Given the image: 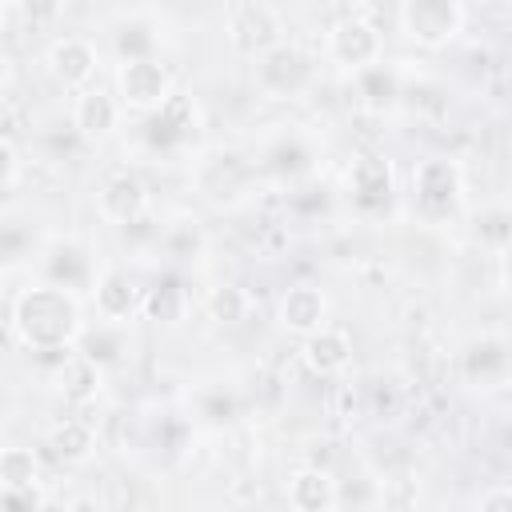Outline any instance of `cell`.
<instances>
[{"instance_id":"6da1fadb","label":"cell","mask_w":512,"mask_h":512,"mask_svg":"<svg viewBox=\"0 0 512 512\" xmlns=\"http://www.w3.org/2000/svg\"><path fill=\"white\" fill-rule=\"evenodd\" d=\"M12 332L32 352H68V340L80 332L76 300L52 284L28 288L12 304Z\"/></svg>"},{"instance_id":"7a4b0ae2","label":"cell","mask_w":512,"mask_h":512,"mask_svg":"<svg viewBox=\"0 0 512 512\" xmlns=\"http://www.w3.org/2000/svg\"><path fill=\"white\" fill-rule=\"evenodd\" d=\"M400 28L420 48H440L464 28V4L456 0H408L400 4Z\"/></svg>"},{"instance_id":"3957f363","label":"cell","mask_w":512,"mask_h":512,"mask_svg":"<svg viewBox=\"0 0 512 512\" xmlns=\"http://www.w3.org/2000/svg\"><path fill=\"white\" fill-rule=\"evenodd\" d=\"M120 104L136 112H160L172 100V76L160 60H128L116 72Z\"/></svg>"},{"instance_id":"277c9868","label":"cell","mask_w":512,"mask_h":512,"mask_svg":"<svg viewBox=\"0 0 512 512\" xmlns=\"http://www.w3.org/2000/svg\"><path fill=\"white\" fill-rule=\"evenodd\" d=\"M328 48H332V56H336L344 68L364 72V68L380 64V56H384V36H380V28H376L372 20H364L360 12H352V16H344V20L332 24Z\"/></svg>"},{"instance_id":"5b68a950","label":"cell","mask_w":512,"mask_h":512,"mask_svg":"<svg viewBox=\"0 0 512 512\" xmlns=\"http://www.w3.org/2000/svg\"><path fill=\"white\" fill-rule=\"evenodd\" d=\"M228 40L240 52H272L280 48V16L272 4H236L228 12Z\"/></svg>"},{"instance_id":"8992f818","label":"cell","mask_w":512,"mask_h":512,"mask_svg":"<svg viewBox=\"0 0 512 512\" xmlns=\"http://www.w3.org/2000/svg\"><path fill=\"white\" fill-rule=\"evenodd\" d=\"M96 64H100V52L92 40L84 36H56L48 44V72L64 84V88H88V80L96 76Z\"/></svg>"},{"instance_id":"52a82bcc","label":"cell","mask_w":512,"mask_h":512,"mask_svg":"<svg viewBox=\"0 0 512 512\" xmlns=\"http://www.w3.org/2000/svg\"><path fill=\"white\" fill-rule=\"evenodd\" d=\"M256 84L268 96H276V100L280 96H296L308 84V60H304V52L292 48V44H280V48L264 52L260 64H256Z\"/></svg>"},{"instance_id":"ba28073f","label":"cell","mask_w":512,"mask_h":512,"mask_svg":"<svg viewBox=\"0 0 512 512\" xmlns=\"http://www.w3.org/2000/svg\"><path fill=\"white\" fill-rule=\"evenodd\" d=\"M412 188H416V196L428 212H444L460 196V168L452 160H440V156L420 160L416 172H412Z\"/></svg>"},{"instance_id":"9c48e42d","label":"cell","mask_w":512,"mask_h":512,"mask_svg":"<svg viewBox=\"0 0 512 512\" xmlns=\"http://www.w3.org/2000/svg\"><path fill=\"white\" fill-rule=\"evenodd\" d=\"M284 496H288L292 512H332L340 500V488L324 468H296L288 476Z\"/></svg>"},{"instance_id":"30bf717a","label":"cell","mask_w":512,"mask_h":512,"mask_svg":"<svg viewBox=\"0 0 512 512\" xmlns=\"http://www.w3.org/2000/svg\"><path fill=\"white\" fill-rule=\"evenodd\" d=\"M116 116H120V104L104 88H84L72 100V128L84 140H104L116 128Z\"/></svg>"},{"instance_id":"8fae6325","label":"cell","mask_w":512,"mask_h":512,"mask_svg":"<svg viewBox=\"0 0 512 512\" xmlns=\"http://www.w3.org/2000/svg\"><path fill=\"white\" fill-rule=\"evenodd\" d=\"M324 312H328L324 292L312 288V284H296V288H288L280 296V324L292 328V332H304V336L320 332L324 328Z\"/></svg>"},{"instance_id":"7c38bea8","label":"cell","mask_w":512,"mask_h":512,"mask_svg":"<svg viewBox=\"0 0 512 512\" xmlns=\"http://www.w3.org/2000/svg\"><path fill=\"white\" fill-rule=\"evenodd\" d=\"M100 212H104L112 224H132V220L144 212V184H140L132 172L108 176L104 188H100Z\"/></svg>"},{"instance_id":"4fadbf2b","label":"cell","mask_w":512,"mask_h":512,"mask_svg":"<svg viewBox=\"0 0 512 512\" xmlns=\"http://www.w3.org/2000/svg\"><path fill=\"white\" fill-rule=\"evenodd\" d=\"M348 184H352V196L364 208H376L392 196V168L380 156H356L352 168H348Z\"/></svg>"},{"instance_id":"5bb4252c","label":"cell","mask_w":512,"mask_h":512,"mask_svg":"<svg viewBox=\"0 0 512 512\" xmlns=\"http://www.w3.org/2000/svg\"><path fill=\"white\" fill-rule=\"evenodd\" d=\"M304 360H308V368L320 372V376H332V372L348 368V360H352V340H348V332H344V328H320V332H312V336L304 340Z\"/></svg>"},{"instance_id":"9a60e30c","label":"cell","mask_w":512,"mask_h":512,"mask_svg":"<svg viewBox=\"0 0 512 512\" xmlns=\"http://www.w3.org/2000/svg\"><path fill=\"white\" fill-rule=\"evenodd\" d=\"M464 368H468L472 380H484V384L488 380H504L512 372V348L504 340H480V344L468 348Z\"/></svg>"},{"instance_id":"2e32d148","label":"cell","mask_w":512,"mask_h":512,"mask_svg":"<svg viewBox=\"0 0 512 512\" xmlns=\"http://www.w3.org/2000/svg\"><path fill=\"white\" fill-rule=\"evenodd\" d=\"M0 480H4V492H36L40 468H36L32 448H4V456H0Z\"/></svg>"},{"instance_id":"e0dca14e","label":"cell","mask_w":512,"mask_h":512,"mask_svg":"<svg viewBox=\"0 0 512 512\" xmlns=\"http://www.w3.org/2000/svg\"><path fill=\"white\" fill-rule=\"evenodd\" d=\"M132 304H136V292H132V284H128L124 272H104V276L96 280V308H100L108 320L128 316Z\"/></svg>"},{"instance_id":"ac0fdd59","label":"cell","mask_w":512,"mask_h":512,"mask_svg":"<svg viewBox=\"0 0 512 512\" xmlns=\"http://www.w3.org/2000/svg\"><path fill=\"white\" fill-rule=\"evenodd\" d=\"M48 448H52V456H56V460L76 464V460H84V456H88V448H92V428H88V424H80V420H64V424H56V428H52Z\"/></svg>"},{"instance_id":"d6986e66","label":"cell","mask_w":512,"mask_h":512,"mask_svg":"<svg viewBox=\"0 0 512 512\" xmlns=\"http://www.w3.org/2000/svg\"><path fill=\"white\" fill-rule=\"evenodd\" d=\"M188 100L184 96H172L156 116H152V124H148V132H152V140L156 144H172V140H180L192 124H188Z\"/></svg>"},{"instance_id":"ffe728a7","label":"cell","mask_w":512,"mask_h":512,"mask_svg":"<svg viewBox=\"0 0 512 512\" xmlns=\"http://www.w3.org/2000/svg\"><path fill=\"white\" fill-rule=\"evenodd\" d=\"M48 280H52V288H80L84 280H88V260H84V252L80 248H56L52 252V260H48Z\"/></svg>"},{"instance_id":"44dd1931","label":"cell","mask_w":512,"mask_h":512,"mask_svg":"<svg viewBox=\"0 0 512 512\" xmlns=\"http://www.w3.org/2000/svg\"><path fill=\"white\" fill-rule=\"evenodd\" d=\"M60 392L68 400H88L96 392V364L88 356H64L60 368Z\"/></svg>"},{"instance_id":"7402d4cb","label":"cell","mask_w":512,"mask_h":512,"mask_svg":"<svg viewBox=\"0 0 512 512\" xmlns=\"http://www.w3.org/2000/svg\"><path fill=\"white\" fill-rule=\"evenodd\" d=\"M356 84H360V96L368 104H392L400 96V80H396V72L384 60L372 64V68H364V72H356Z\"/></svg>"},{"instance_id":"603a6c76","label":"cell","mask_w":512,"mask_h":512,"mask_svg":"<svg viewBox=\"0 0 512 512\" xmlns=\"http://www.w3.org/2000/svg\"><path fill=\"white\" fill-rule=\"evenodd\" d=\"M148 32H152V28H148V24H136V20H132V24H120L116 48H120L124 64H128V60H156V56H152V44H156V40H152Z\"/></svg>"},{"instance_id":"cb8c5ba5","label":"cell","mask_w":512,"mask_h":512,"mask_svg":"<svg viewBox=\"0 0 512 512\" xmlns=\"http://www.w3.org/2000/svg\"><path fill=\"white\" fill-rule=\"evenodd\" d=\"M196 404H200V416H208L212 424H228L236 416V396L224 388H204Z\"/></svg>"},{"instance_id":"d4e9b609","label":"cell","mask_w":512,"mask_h":512,"mask_svg":"<svg viewBox=\"0 0 512 512\" xmlns=\"http://www.w3.org/2000/svg\"><path fill=\"white\" fill-rule=\"evenodd\" d=\"M476 232H480V240H488L496 248H512V212H504V208L484 212Z\"/></svg>"},{"instance_id":"484cf974","label":"cell","mask_w":512,"mask_h":512,"mask_svg":"<svg viewBox=\"0 0 512 512\" xmlns=\"http://www.w3.org/2000/svg\"><path fill=\"white\" fill-rule=\"evenodd\" d=\"M84 356H88L92 364H108V360H116V356H120V336L108 332V328L88 332V336H84Z\"/></svg>"},{"instance_id":"4316f807","label":"cell","mask_w":512,"mask_h":512,"mask_svg":"<svg viewBox=\"0 0 512 512\" xmlns=\"http://www.w3.org/2000/svg\"><path fill=\"white\" fill-rule=\"evenodd\" d=\"M212 316L224 320V324H236L244 316V292L240 288H220L212 296Z\"/></svg>"},{"instance_id":"83f0119b","label":"cell","mask_w":512,"mask_h":512,"mask_svg":"<svg viewBox=\"0 0 512 512\" xmlns=\"http://www.w3.org/2000/svg\"><path fill=\"white\" fill-rule=\"evenodd\" d=\"M304 160H308V152H304L296 140H288V144H280V148L272 152V168H280V172H300Z\"/></svg>"},{"instance_id":"f1b7e54d","label":"cell","mask_w":512,"mask_h":512,"mask_svg":"<svg viewBox=\"0 0 512 512\" xmlns=\"http://www.w3.org/2000/svg\"><path fill=\"white\" fill-rule=\"evenodd\" d=\"M480 512H512V488H492L480 504Z\"/></svg>"},{"instance_id":"f546056e","label":"cell","mask_w":512,"mask_h":512,"mask_svg":"<svg viewBox=\"0 0 512 512\" xmlns=\"http://www.w3.org/2000/svg\"><path fill=\"white\" fill-rule=\"evenodd\" d=\"M504 276L512 280V248H504Z\"/></svg>"},{"instance_id":"4dcf8cb0","label":"cell","mask_w":512,"mask_h":512,"mask_svg":"<svg viewBox=\"0 0 512 512\" xmlns=\"http://www.w3.org/2000/svg\"><path fill=\"white\" fill-rule=\"evenodd\" d=\"M508 384H512V372H508Z\"/></svg>"}]
</instances>
